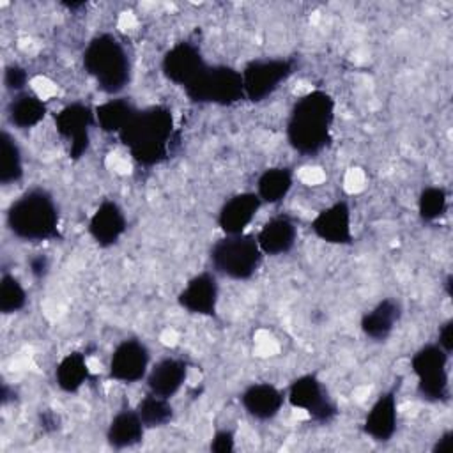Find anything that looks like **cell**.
Wrapping results in <instances>:
<instances>
[{"label":"cell","instance_id":"cell-22","mask_svg":"<svg viewBox=\"0 0 453 453\" xmlns=\"http://www.w3.org/2000/svg\"><path fill=\"white\" fill-rule=\"evenodd\" d=\"M145 425L140 419L136 409L119 411L106 430V441L115 449H126L140 444L143 441Z\"/></svg>","mask_w":453,"mask_h":453},{"label":"cell","instance_id":"cell-3","mask_svg":"<svg viewBox=\"0 0 453 453\" xmlns=\"http://www.w3.org/2000/svg\"><path fill=\"white\" fill-rule=\"evenodd\" d=\"M9 230L23 241H50L58 237V207L42 188H32L7 209Z\"/></svg>","mask_w":453,"mask_h":453},{"label":"cell","instance_id":"cell-36","mask_svg":"<svg viewBox=\"0 0 453 453\" xmlns=\"http://www.w3.org/2000/svg\"><path fill=\"white\" fill-rule=\"evenodd\" d=\"M41 426L44 430H57L58 428V416H55L51 411L42 412L41 416Z\"/></svg>","mask_w":453,"mask_h":453},{"label":"cell","instance_id":"cell-26","mask_svg":"<svg viewBox=\"0 0 453 453\" xmlns=\"http://www.w3.org/2000/svg\"><path fill=\"white\" fill-rule=\"evenodd\" d=\"M138 110L126 97H113L94 108L96 122L104 133H120Z\"/></svg>","mask_w":453,"mask_h":453},{"label":"cell","instance_id":"cell-6","mask_svg":"<svg viewBox=\"0 0 453 453\" xmlns=\"http://www.w3.org/2000/svg\"><path fill=\"white\" fill-rule=\"evenodd\" d=\"M193 103L230 106L244 99L241 71L230 65H205V69L184 87Z\"/></svg>","mask_w":453,"mask_h":453},{"label":"cell","instance_id":"cell-9","mask_svg":"<svg viewBox=\"0 0 453 453\" xmlns=\"http://www.w3.org/2000/svg\"><path fill=\"white\" fill-rule=\"evenodd\" d=\"M285 398L294 409L304 411L317 423H329L338 414V407L329 398L324 384L311 373L292 380Z\"/></svg>","mask_w":453,"mask_h":453},{"label":"cell","instance_id":"cell-21","mask_svg":"<svg viewBox=\"0 0 453 453\" xmlns=\"http://www.w3.org/2000/svg\"><path fill=\"white\" fill-rule=\"evenodd\" d=\"M402 317V306L398 301L386 297L379 301L370 311L361 317V331L366 338L384 342L395 329Z\"/></svg>","mask_w":453,"mask_h":453},{"label":"cell","instance_id":"cell-33","mask_svg":"<svg viewBox=\"0 0 453 453\" xmlns=\"http://www.w3.org/2000/svg\"><path fill=\"white\" fill-rule=\"evenodd\" d=\"M437 345L446 350L448 354H451L453 349V320L448 319L446 322L441 324L439 327V336H437Z\"/></svg>","mask_w":453,"mask_h":453},{"label":"cell","instance_id":"cell-8","mask_svg":"<svg viewBox=\"0 0 453 453\" xmlns=\"http://www.w3.org/2000/svg\"><path fill=\"white\" fill-rule=\"evenodd\" d=\"M294 62L290 58H255L241 71L244 99L260 103L269 97L290 74Z\"/></svg>","mask_w":453,"mask_h":453},{"label":"cell","instance_id":"cell-30","mask_svg":"<svg viewBox=\"0 0 453 453\" xmlns=\"http://www.w3.org/2000/svg\"><path fill=\"white\" fill-rule=\"evenodd\" d=\"M27 306V292L18 278L12 274H2L0 280V311L9 315Z\"/></svg>","mask_w":453,"mask_h":453},{"label":"cell","instance_id":"cell-4","mask_svg":"<svg viewBox=\"0 0 453 453\" xmlns=\"http://www.w3.org/2000/svg\"><path fill=\"white\" fill-rule=\"evenodd\" d=\"M83 67L104 94H119L131 78L127 51L113 34L90 39L83 51Z\"/></svg>","mask_w":453,"mask_h":453},{"label":"cell","instance_id":"cell-13","mask_svg":"<svg viewBox=\"0 0 453 453\" xmlns=\"http://www.w3.org/2000/svg\"><path fill=\"white\" fill-rule=\"evenodd\" d=\"M218 296L219 285L216 274L211 271H202L188 280L177 296V303L188 313L212 317L218 308Z\"/></svg>","mask_w":453,"mask_h":453},{"label":"cell","instance_id":"cell-2","mask_svg":"<svg viewBox=\"0 0 453 453\" xmlns=\"http://www.w3.org/2000/svg\"><path fill=\"white\" fill-rule=\"evenodd\" d=\"M119 138L138 165H159L168 157L173 138L172 110L163 104L138 110L119 133Z\"/></svg>","mask_w":453,"mask_h":453},{"label":"cell","instance_id":"cell-24","mask_svg":"<svg viewBox=\"0 0 453 453\" xmlns=\"http://www.w3.org/2000/svg\"><path fill=\"white\" fill-rule=\"evenodd\" d=\"M294 172L288 166H271L264 170L257 180V195L262 203H280L290 193Z\"/></svg>","mask_w":453,"mask_h":453},{"label":"cell","instance_id":"cell-16","mask_svg":"<svg viewBox=\"0 0 453 453\" xmlns=\"http://www.w3.org/2000/svg\"><path fill=\"white\" fill-rule=\"evenodd\" d=\"M262 207V200L257 193L244 191L230 196L218 212V226L225 235L244 234V230L255 219L258 209Z\"/></svg>","mask_w":453,"mask_h":453},{"label":"cell","instance_id":"cell-5","mask_svg":"<svg viewBox=\"0 0 453 453\" xmlns=\"http://www.w3.org/2000/svg\"><path fill=\"white\" fill-rule=\"evenodd\" d=\"M264 253L251 234L225 235L211 246L209 260L214 273L230 280H250L260 267Z\"/></svg>","mask_w":453,"mask_h":453},{"label":"cell","instance_id":"cell-15","mask_svg":"<svg viewBox=\"0 0 453 453\" xmlns=\"http://www.w3.org/2000/svg\"><path fill=\"white\" fill-rule=\"evenodd\" d=\"M127 228V219L122 207L113 200H103L88 219V234L101 248L119 242Z\"/></svg>","mask_w":453,"mask_h":453},{"label":"cell","instance_id":"cell-1","mask_svg":"<svg viewBox=\"0 0 453 453\" xmlns=\"http://www.w3.org/2000/svg\"><path fill=\"white\" fill-rule=\"evenodd\" d=\"M333 122L334 99L324 90H310L290 110L287 140L299 154H317L331 142Z\"/></svg>","mask_w":453,"mask_h":453},{"label":"cell","instance_id":"cell-12","mask_svg":"<svg viewBox=\"0 0 453 453\" xmlns=\"http://www.w3.org/2000/svg\"><path fill=\"white\" fill-rule=\"evenodd\" d=\"M205 60L200 51V48L189 41L175 42L161 60L163 74L175 85H180L182 88L189 85L203 69Z\"/></svg>","mask_w":453,"mask_h":453},{"label":"cell","instance_id":"cell-20","mask_svg":"<svg viewBox=\"0 0 453 453\" xmlns=\"http://www.w3.org/2000/svg\"><path fill=\"white\" fill-rule=\"evenodd\" d=\"M285 400V393L269 382L250 384L241 393V405L251 418L258 421L273 419L280 412Z\"/></svg>","mask_w":453,"mask_h":453},{"label":"cell","instance_id":"cell-32","mask_svg":"<svg viewBox=\"0 0 453 453\" xmlns=\"http://www.w3.org/2000/svg\"><path fill=\"white\" fill-rule=\"evenodd\" d=\"M209 448L214 453H232L235 449V435H234V432L228 430V428L218 430L212 435Z\"/></svg>","mask_w":453,"mask_h":453},{"label":"cell","instance_id":"cell-19","mask_svg":"<svg viewBox=\"0 0 453 453\" xmlns=\"http://www.w3.org/2000/svg\"><path fill=\"white\" fill-rule=\"evenodd\" d=\"M264 255L278 257L288 253L297 239V226L287 214H278L267 219L255 235Z\"/></svg>","mask_w":453,"mask_h":453},{"label":"cell","instance_id":"cell-31","mask_svg":"<svg viewBox=\"0 0 453 453\" xmlns=\"http://www.w3.org/2000/svg\"><path fill=\"white\" fill-rule=\"evenodd\" d=\"M27 81H28V74L27 71L18 65V64H12V65H7L5 67V73H4V83L9 90H12L14 94H19L25 90L27 87Z\"/></svg>","mask_w":453,"mask_h":453},{"label":"cell","instance_id":"cell-14","mask_svg":"<svg viewBox=\"0 0 453 453\" xmlns=\"http://www.w3.org/2000/svg\"><path fill=\"white\" fill-rule=\"evenodd\" d=\"M313 234L329 244H352V218L347 202L340 200L317 212L310 223Z\"/></svg>","mask_w":453,"mask_h":453},{"label":"cell","instance_id":"cell-11","mask_svg":"<svg viewBox=\"0 0 453 453\" xmlns=\"http://www.w3.org/2000/svg\"><path fill=\"white\" fill-rule=\"evenodd\" d=\"M149 365H150L149 347L142 340L126 338L113 349L108 372L113 380L133 384L147 377Z\"/></svg>","mask_w":453,"mask_h":453},{"label":"cell","instance_id":"cell-37","mask_svg":"<svg viewBox=\"0 0 453 453\" xmlns=\"http://www.w3.org/2000/svg\"><path fill=\"white\" fill-rule=\"evenodd\" d=\"M451 281H453V278H451V274H448V278H446L444 285H446V292H448V296H449V297L453 296V290H451Z\"/></svg>","mask_w":453,"mask_h":453},{"label":"cell","instance_id":"cell-27","mask_svg":"<svg viewBox=\"0 0 453 453\" xmlns=\"http://www.w3.org/2000/svg\"><path fill=\"white\" fill-rule=\"evenodd\" d=\"M23 177V156L16 140L2 131L0 134V182L12 184Z\"/></svg>","mask_w":453,"mask_h":453},{"label":"cell","instance_id":"cell-29","mask_svg":"<svg viewBox=\"0 0 453 453\" xmlns=\"http://www.w3.org/2000/svg\"><path fill=\"white\" fill-rule=\"evenodd\" d=\"M448 209V193L441 186H428L419 193L418 212L423 221L439 219Z\"/></svg>","mask_w":453,"mask_h":453},{"label":"cell","instance_id":"cell-7","mask_svg":"<svg viewBox=\"0 0 453 453\" xmlns=\"http://www.w3.org/2000/svg\"><path fill=\"white\" fill-rule=\"evenodd\" d=\"M449 354L437 342L426 343L414 352L411 368L418 377V393L426 402H446L449 398Z\"/></svg>","mask_w":453,"mask_h":453},{"label":"cell","instance_id":"cell-23","mask_svg":"<svg viewBox=\"0 0 453 453\" xmlns=\"http://www.w3.org/2000/svg\"><path fill=\"white\" fill-rule=\"evenodd\" d=\"M46 103L28 90L14 94L7 106V117L11 124L19 129H30L37 126L46 117Z\"/></svg>","mask_w":453,"mask_h":453},{"label":"cell","instance_id":"cell-34","mask_svg":"<svg viewBox=\"0 0 453 453\" xmlns=\"http://www.w3.org/2000/svg\"><path fill=\"white\" fill-rule=\"evenodd\" d=\"M28 269H30V273H32L34 278H44V276L48 274V271H50V260H48V257L42 255V253H37V255L30 257V260H28Z\"/></svg>","mask_w":453,"mask_h":453},{"label":"cell","instance_id":"cell-25","mask_svg":"<svg viewBox=\"0 0 453 453\" xmlns=\"http://www.w3.org/2000/svg\"><path fill=\"white\" fill-rule=\"evenodd\" d=\"M90 377V370L87 365V357L83 352H69L65 354L57 368H55V380L57 386L65 393H76Z\"/></svg>","mask_w":453,"mask_h":453},{"label":"cell","instance_id":"cell-17","mask_svg":"<svg viewBox=\"0 0 453 453\" xmlns=\"http://www.w3.org/2000/svg\"><path fill=\"white\" fill-rule=\"evenodd\" d=\"M398 425V402L393 391L380 393L365 416L363 430L377 442H388Z\"/></svg>","mask_w":453,"mask_h":453},{"label":"cell","instance_id":"cell-28","mask_svg":"<svg viewBox=\"0 0 453 453\" xmlns=\"http://www.w3.org/2000/svg\"><path fill=\"white\" fill-rule=\"evenodd\" d=\"M136 412L143 421L145 428L165 426L173 419V407L170 403V398L159 396L150 391L138 402Z\"/></svg>","mask_w":453,"mask_h":453},{"label":"cell","instance_id":"cell-35","mask_svg":"<svg viewBox=\"0 0 453 453\" xmlns=\"http://www.w3.org/2000/svg\"><path fill=\"white\" fill-rule=\"evenodd\" d=\"M453 446V432L451 430H446L434 444V453H444V451H449Z\"/></svg>","mask_w":453,"mask_h":453},{"label":"cell","instance_id":"cell-18","mask_svg":"<svg viewBox=\"0 0 453 453\" xmlns=\"http://www.w3.org/2000/svg\"><path fill=\"white\" fill-rule=\"evenodd\" d=\"M188 377V363L180 357L166 356L156 361L145 377L147 388L150 393H156L165 398H172L179 393Z\"/></svg>","mask_w":453,"mask_h":453},{"label":"cell","instance_id":"cell-10","mask_svg":"<svg viewBox=\"0 0 453 453\" xmlns=\"http://www.w3.org/2000/svg\"><path fill=\"white\" fill-rule=\"evenodd\" d=\"M94 122H96L94 110L81 101L65 104L55 115L57 133L64 140H67L71 159H80L87 152L90 145V127L94 126Z\"/></svg>","mask_w":453,"mask_h":453}]
</instances>
